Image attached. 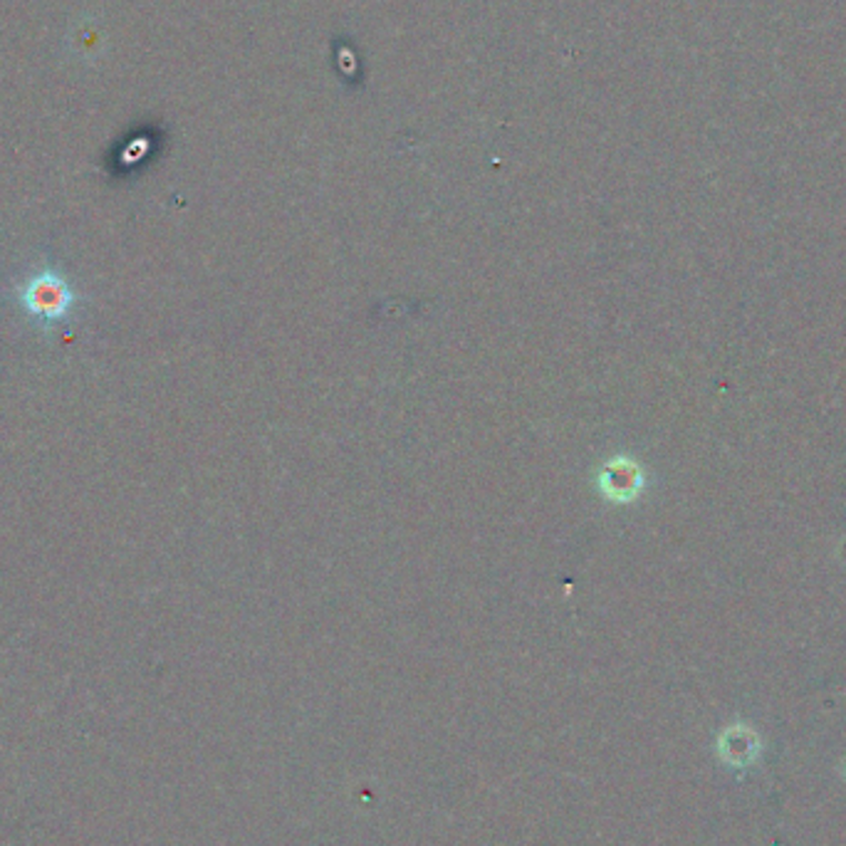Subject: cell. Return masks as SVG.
Segmentation results:
<instances>
[{
  "mask_svg": "<svg viewBox=\"0 0 846 846\" xmlns=\"http://www.w3.org/2000/svg\"><path fill=\"white\" fill-rule=\"evenodd\" d=\"M621 474H617V468L609 466L607 468V476H604V486H614L617 488V492L614 496L617 498H626L631 496V492L639 488V474H636V468L629 466V464H621Z\"/></svg>",
  "mask_w": 846,
  "mask_h": 846,
  "instance_id": "cell-2",
  "label": "cell"
},
{
  "mask_svg": "<svg viewBox=\"0 0 846 846\" xmlns=\"http://www.w3.org/2000/svg\"><path fill=\"white\" fill-rule=\"evenodd\" d=\"M16 300L32 322L42 329H54L72 317L77 295L58 268L42 266L18 285Z\"/></svg>",
  "mask_w": 846,
  "mask_h": 846,
  "instance_id": "cell-1",
  "label": "cell"
}]
</instances>
